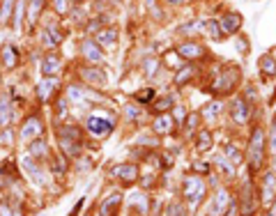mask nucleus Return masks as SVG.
Returning <instances> with one entry per match:
<instances>
[{
  "label": "nucleus",
  "mask_w": 276,
  "mask_h": 216,
  "mask_svg": "<svg viewBox=\"0 0 276 216\" xmlns=\"http://www.w3.org/2000/svg\"><path fill=\"white\" fill-rule=\"evenodd\" d=\"M205 30H207V35H210V37H214V39H221V30H219V23H217V21H205Z\"/></svg>",
  "instance_id": "obj_33"
},
{
  "label": "nucleus",
  "mask_w": 276,
  "mask_h": 216,
  "mask_svg": "<svg viewBox=\"0 0 276 216\" xmlns=\"http://www.w3.org/2000/svg\"><path fill=\"white\" fill-rule=\"evenodd\" d=\"M191 76H194V67H182V72L175 76V83H177V85H184Z\"/></svg>",
  "instance_id": "obj_31"
},
{
  "label": "nucleus",
  "mask_w": 276,
  "mask_h": 216,
  "mask_svg": "<svg viewBox=\"0 0 276 216\" xmlns=\"http://www.w3.org/2000/svg\"><path fill=\"white\" fill-rule=\"evenodd\" d=\"M150 97H152V90H145V92H140V95H138V101H147Z\"/></svg>",
  "instance_id": "obj_45"
},
{
  "label": "nucleus",
  "mask_w": 276,
  "mask_h": 216,
  "mask_svg": "<svg viewBox=\"0 0 276 216\" xmlns=\"http://www.w3.org/2000/svg\"><path fill=\"white\" fill-rule=\"evenodd\" d=\"M173 129V120L168 115H159L155 120V134H171Z\"/></svg>",
  "instance_id": "obj_22"
},
{
  "label": "nucleus",
  "mask_w": 276,
  "mask_h": 216,
  "mask_svg": "<svg viewBox=\"0 0 276 216\" xmlns=\"http://www.w3.org/2000/svg\"><path fill=\"white\" fill-rule=\"evenodd\" d=\"M260 72H262V76H265V79H272V76H274L276 74V62H274V58L269 56H262L260 58Z\"/></svg>",
  "instance_id": "obj_20"
},
{
  "label": "nucleus",
  "mask_w": 276,
  "mask_h": 216,
  "mask_svg": "<svg viewBox=\"0 0 276 216\" xmlns=\"http://www.w3.org/2000/svg\"><path fill=\"white\" fill-rule=\"evenodd\" d=\"M23 14H25V0H17V7H14V28L21 30V21H23Z\"/></svg>",
  "instance_id": "obj_27"
},
{
  "label": "nucleus",
  "mask_w": 276,
  "mask_h": 216,
  "mask_svg": "<svg viewBox=\"0 0 276 216\" xmlns=\"http://www.w3.org/2000/svg\"><path fill=\"white\" fill-rule=\"evenodd\" d=\"M267 216H276V205H274V207H272V212H269Z\"/></svg>",
  "instance_id": "obj_48"
},
{
  "label": "nucleus",
  "mask_w": 276,
  "mask_h": 216,
  "mask_svg": "<svg viewBox=\"0 0 276 216\" xmlns=\"http://www.w3.org/2000/svg\"><path fill=\"white\" fill-rule=\"evenodd\" d=\"M147 5H150V7H152V5H155V0H145Z\"/></svg>",
  "instance_id": "obj_49"
},
{
  "label": "nucleus",
  "mask_w": 276,
  "mask_h": 216,
  "mask_svg": "<svg viewBox=\"0 0 276 216\" xmlns=\"http://www.w3.org/2000/svg\"><path fill=\"white\" fill-rule=\"evenodd\" d=\"M269 150L276 152V122H274V127H272V134H269Z\"/></svg>",
  "instance_id": "obj_42"
},
{
  "label": "nucleus",
  "mask_w": 276,
  "mask_h": 216,
  "mask_svg": "<svg viewBox=\"0 0 276 216\" xmlns=\"http://www.w3.org/2000/svg\"><path fill=\"white\" fill-rule=\"evenodd\" d=\"M81 79L88 80V83H92V85H97V88L106 85L104 72H101V69H95V67H83V69H81Z\"/></svg>",
  "instance_id": "obj_10"
},
{
  "label": "nucleus",
  "mask_w": 276,
  "mask_h": 216,
  "mask_svg": "<svg viewBox=\"0 0 276 216\" xmlns=\"http://www.w3.org/2000/svg\"><path fill=\"white\" fill-rule=\"evenodd\" d=\"M237 80H239V72H237V67H228V69H223L221 79L214 83V90H217V92H226V90H233V88L237 85Z\"/></svg>",
  "instance_id": "obj_4"
},
{
  "label": "nucleus",
  "mask_w": 276,
  "mask_h": 216,
  "mask_svg": "<svg viewBox=\"0 0 276 216\" xmlns=\"http://www.w3.org/2000/svg\"><path fill=\"white\" fill-rule=\"evenodd\" d=\"M12 138H14V134H12V129H5V131H2V134H0V143L2 145H12Z\"/></svg>",
  "instance_id": "obj_40"
},
{
  "label": "nucleus",
  "mask_w": 276,
  "mask_h": 216,
  "mask_svg": "<svg viewBox=\"0 0 276 216\" xmlns=\"http://www.w3.org/2000/svg\"><path fill=\"white\" fill-rule=\"evenodd\" d=\"M44 2H46V0H33V2H30V23L37 21V16H39L41 7H44Z\"/></svg>",
  "instance_id": "obj_32"
},
{
  "label": "nucleus",
  "mask_w": 276,
  "mask_h": 216,
  "mask_svg": "<svg viewBox=\"0 0 276 216\" xmlns=\"http://www.w3.org/2000/svg\"><path fill=\"white\" fill-rule=\"evenodd\" d=\"M0 184H2V182H0Z\"/></svg>",
  "instance_id": "obj_51"
},
{
  "label": "nucleus",
  "mask_w": 276,
  "mask_h": 216,
  "mask_svg": "<svg viewBox=\"0 0 276 216\" xmlns=\"http://www.w3.org/2000/svg\"><path fill=\"white\" fill-rule=\"evenodd\" d=\"M23 168H25V173H28V175L35 179V184H44V175H41V168H39V166H35L33 159H28V157H25V159H23Z\"/></svg>",
  "instance_id": "obj_19"
},
{
  "label": "nucleus",
  "mask_w": 276,
  "mask_h": 216,
  "mask_svg": "<svg viewBox=\"0 0 276 216\" xmlns=\"http://www.w3.org/2000/svg\"><path fill=\"white\" fill-rule=\"evenodd\" d=\"M60 147H62V150H65L67 154H79V150H81V147H79V145H76V140H72V138H62V140H60Z\"/></svg>",
  "instance_id": "obj_30"
},
{
  "label": "nucleus",
  "mask_w": 276,
  "mask_h": 216,
  "mask_svg": "<svg viewBox=\"0 0 276 216\" xmlns=\"http://www.w3.org/2000/svg\"><path fill=\"white\" fill-rule=\"evenodd\" d=\"M81 51H83V56L88 58L90 62H101V60H104V53H101V48L97 46V41L85 39L81 44Z\"/></svg>",
  "instance_id": "obj_9"
},
{
  "label": "nucleus",
  "mask_w": 276,
  "mask_h": 216,
  "mask_svg": "<svg viewBox=\"0 0 276 216\" xmlns=\"http://www.w3.org/2000/svg\"><path fill=\"white\" fill-rule=\"evenodd\" d=\"M44 131V124L39 122V118L37 115H33V118H28V120L23 122V127H21V138L23 140H33V138H37Z\"/></svg>",
  "instance_id": "obj_5"
},
{
  "label": "nucleus",
  "mask_w": 276,
  "mask_h": 216,
  "mask_svg": "<svg viewBox=\"0 0 276 216\" xmlns=\"http://www.w3.org/2000/svg\"><path fill=\"white\" fill-rule=\"evenodd\" d=\"M9 122H12V104H9L7 97H2L0 99V124L7 129Z\"/></svg>",
  "instance_id": "obj_21"
},
{
  "label": "nucleus",
  "mask_w": 276,
  "mask_h": 216,
  "mask_svg": "<svg viewBox=\"0 0 276 216\" xmlns=\"http://www.w3.org/2000/svg\"><path fill=\"white\" fill-rule=\"evenodd\" d=\"M113 127H115L113 118H111V115H101V113L90 115L88 120H85V129H88L92 136H108V134L113 131Z\"/></svg>",
  "instance_id": "obj_2"
},
{
  "label": "nucleus",
  "mask_w": 276,
  "mask_h": 216,
  "mask_svg": "<svg viewBox=\"0 0 276 216\" xmlns=\"http://www.w3.org/2000/svg\"><path fill=\"white\" fill-rule=\"evenodd\" d=\"M221 28H223V32H228V35H233V32H237L239 28H242V16L239 14H226L223 19H221Z\"/></svg>",
  "instance_id": "obj_15"
},
{
  "label": "nucleus",
  "mask_w": 276,
  "mask_h": 216,
  "mask_svg": "<svg viewBox=\"0 0 276 216\" xmlns=\"http://www.w3.org/2000/svg\"><path fill=\"white\" fill-rule=\"evenodd\" d=\"M196 147H198V152H207V150H210L212 147V134L210 131H200V134H198V145H196Z\"/></svg>",
  "instance_id": "obj_28"
},
{
  "label": "nucleus",
  "mask_w": 276,
  "mask_h": 216,
  "mask_svg": "<svg viewBox=\"0 0 276 216\" xmlns=\"http://www.w3.org/2000/svg\"><path fill=\"white\" fill-rule=\"evenodd\" d=\"M228 205H230V193H228L226 189H219L217 196H214V202H212V207H210V216H221L226 212Z\"/></svg>",
  "instance_id": "obj_6"
},
{
  "label": "nucleus",
  "mask_w": 276,
  "mask_h": 216,
  "mask_svg": "<svg viewBox=\"0 0 276 216\" xmlns=\"http://www.w3.org/2000/svg\"><path fill=\"white\" fill-rule=\"evenodd\" d=\"M274 170H276V163H274Z\"/></svg>",
  "instance_id": "obj_50"
},
{
  "label": "nucleus",
  "mask_w": 276,
  "mask_h": 216,
  "mask_svg": "<svg viewBox=\"0 0 276 216\" xmlns=\"http://www.w3.org/2000/svg\"><path fill=\"white\" fill-rule=\"evenodd\" d=\"M122 205V196L120 193H113V196H108L104 202H101V216H115V212H118V207Z\"/></svg>",
  "instance_id": "obj_14"
},
{
  "label": "nucleus",
  "mask_w": 276,
  "mask_h": 216,
  "mask_svg": "<svg viewBox=\"0 0 276 216\" xmlns=\"http://www.w3.org/2000/svg\"><path fill=\"white\" fill-rule=\"evenodd\" d=\"M62 69V60L58 56H46L44 58V62H41V74H44V79H53V74H58Z\"/></svg>",
  "instance_id": "obj_11"
},
{
  "label": "nucleus",
  "mask_w": 276,
  "mask_h": 216,
  "mask_svg": "<svg viewBox=\"0 0 276 216\" xmlns=\"http://www.w3.org/2000/svg\"><path fill=\"white\" fill-rule=\"evenodd\" d=\"M56 88H58V80L56 79H44L39 85H37V95H39L41 101H46V99L53 95V90H56Z\"/></svg>",
  "instance_id": "obj_18"
},
{
  "label": "nucleus",
  "mask_w": 276,
  "mask_h": 216,
  "mask_svg": "<svg viewBox=\"0 0 276 216\" xmlns=\"http://www.w3.org/2000/svg\"><path fill=\"white\" fill-rule=\"evenodd\" d=\"M113 175L118 177V179H122V182L131 184V182H136L138 168L134 166V163H122V166H115V168H113Z\"/></svg>",
  "instance_id": "obj_7"
},
{
  "label": "nucleus",
  "mask_w": 276,
  "mask_h": 216,
  "mask_svg": "<svg viewBox=\"0 0 276 216\" xmlns=\"http://www.w3.org/2000/svg\"><path fill=\"white\" fill-rule=\"evenodd\" d=\"M46 154H49V145L44 143V140H35L30 145V157H39V159H46Z\"/></svg>",
  "instance_id": "obj_25"
},
{
  "label": "nucleus",
  "mask_w": 276,
  "mask_h": 216,
  "mask_svg": "<svg viewBox=\"0 0 276 216\" xmlns=\"http://www.w3.org/2000/svg\"><path fill=\"white\" fill-rule=\"evenodd\" d=\"M230 115H233V120H235L237 124H244V122L249 120V106L244 104L242 99H235L233 106H230Z\"/></svg>",
  "instance_id": "obj_13"
},
{
  "label": "nucleus",
  "mask_w": 276,
  "mask_h": 216,
  "mask_svg": "<svg viewBox=\"0 0 276 216\" xmlns=\"http://www.w3.org/2000/svg\"><path fill=\"white\" fill-rule=\"evenodd\" d=\"M253 209H256V205H253L251 186H244V205H242V216H249V214H253Z\"/></svg>",
  "instance_id": "obj_24"
},
{
  "label": "nucleus",
  "mask_w": 276,
  "mask_h": 216,
  "mask_svg": "<svg viewBox=\"0 0 276 216\" xmlns=\"http://www.w3.org/2000/svg\"><path fill=\"white\" fill-rule=\"evenodd\" d=\"M198 30H205L203 21H194V23L182 25V28H179V32H184V35H191V32H198Z\"/></svg>",
  "instance_id": "obj_34"
},
{
  "label": "nucleus",
  "mask_w": 276,
  "mask_h": 216,
  "mask_svg": "<svg viewBox=\"0 0 276 216\" xmlns=\"http://www.w3.org/2000/svg\"><path fill=\"white\" fill-rule=\"evenodd\" d=\"M223 152H226L228 159H233V163H242V154L237 152L235 145H226V150H223Z\"/></svg>",
  "instance_id": "obj_35"
},
{
  "label": "nucleus",
  "mask_w": 276,
  "mask_h": 216,
  "mask_svg": "<svg viewBox=\"0 0 276 216\" xmlns=\"http://www.w3.org/2000/svg\"><path fill=\"white\" fill-rule=\"evenodd\" d=\"M12 16H14V0H2V7H0V23L2 25L9 23Z\"/></svg>",
  "instance_id": "obj_23"
},
{
  "label": "nucleus",
  "mask_w": 276,
  "mask_h": 216,
  "mask_svg": "<svg viewBox=\"0 0 276 216\" xmlns=\"http://www.w3.org/2000/svg\"><path fill=\"white\" fill-rule=\"evenodd\" d=\"M157 69H159V62H157V60H147L145 62V74L147 76H155Z\"/></svg>",
  "instance_id": "obj_38"
},
{
  "label": "nucleus",
  "mask_w": 276,
  "mask_h": 216,
  "mask_svg": "<svg viewBox=\"0 0 276 216\" xmlns=\"http://www.w3.org/2000/svg\"><path fill=\"white\" fill-rule=\"evenodd\" d=\"M219 111H221V104H217V101H214V104H207L205 106V118H207V120H212V118H217V115H219Z\"/></svg>",
  "instance_id": "obj_37"
},
{
  "label": "nucleus",
  "mask_w": 276,
  "mask_h": 216,
  "mask_svg": "<svg viewBox=\"0 0 276 216\" xmlns=\"http://www.w3.org/2000/svg\"><path fill=\"white\" fill-rule=\"evenodd\" d=\"M127 115H129V120H138V118H140V111H138L136 106H127Z\"/></svg>",
  "instance_id": "obj_43"
},
{
  "label": "nucleus",
  "mask_w": 276,
  "mask_h": 216,
  "mask_svg": "<svg viewBox=\"0 0 276 216\" xmlns=\"http://www.w3.org/2000/svg\"><path fill=\"white\" fill-rule=\"evenodd\" d=\"M249 152H251V170H258L260 163H262V152H265V134H262V129H253Z\"/></svg>",
  "instance_id": "obj_3"
},
{
  "label": "nucleus",
  "mask_w": 276,
  "mask_h": 216,
  "mask_svg": "<svg viewBox=\"0 0 276 216\" xmlns=\"http://www.w3.org/2000/svg\"><path fill=\"white\" fill-rule=\"evenodd\" d=\"M115 39H118V30H115V28H108V30H99L97 32L99 44H113Z\"/></svg>",
  "instance_id": "obj_26"
},
{
  "label": "nucleus",
  "mask_w": 276,
  "mask_h": 216,
  "mask_svg": "<svg viewBox=\"0 0 276 216\" xmlns=\"http://www.w3.org/2000/svg\"><path fill=\"white\" fill-rule=\"evenodd\" d=\"M196 170H200V173H205V170H207V166H205V163H198V166H196Z\"/></svg>",
  "instance_id": "obj_47"
},
{
  "label": "nucleus",
  "mask_w": 276,
  "mask_h": 216,
  "mask_svg": "<svg viewBox=\"0 0 276 216\" xmlns=\"http://www.w3.org/2000/svg\"><path fill=\"white\" fill-rule=\"evenodd\" d=\"M182 214V207L179 205H171V209H168V216H179Z\"/></svg>",
  "instance_id": "obj_44"
},
{
  "label": "nucleus",
  "mask_w": 276,
  "mask_h": 216,
  "mask_svg": "<svg viewBox=\"0 0 276 216\" xmlns=\"http://www.w3.org/2000/svg\"><path fill=\"white\" fill-rule=\"evenodd\" d=\"M56 9H58V14H67V9H69V2L67 0H56Z\"/></svg>",
  "instance_id": "obj_41"
},
{
  "label": "nucleus",
  "mask_w": 276,
  "mask_h": 216,
  "mask_svg": "<svg viewBox=\"0 0 276 216\" xmlns=\"http://www.w3.org/2000/svg\"><path fill=\"white\" fill-rule=\"evenodd\" d=\"M171 106H173V99H171V97H163V99H157V101H155V111L163 113V111H168Z\"/></svg>",
  "instance_id": "obj_36"
},
{
  "label": "nucleus",
  "mask_w": 276,
  "mask_h": 216,
  "mask_svg": "<svg viewBox=\"0 0 276 216\" xmlns=\"http://www.w3.org/2000/svg\"><path fill=\"white\" fill-rule=\"evenodd\" d=\"M0 58H2V64L7 67V69H14L19 64V53L14 46H9V44H5L2 46V51H0Z\"/></svg>",
  "instance_id": "obj_17"
},
{
  "label": "nucleus",
  "mask_w": 276,
  "mask_h": 216,
  "mask_svg": "<svg viewBox=\"0 0 276 216\" xmlns=\"http://www.w3.org/2000/svg\"><path fill=\"white\" fill-rule=\"evenodd\" d=\"M214 163H217V166L223 170V175H226V177H235V166H233V163H230L226 157H217V161H214Z\"/></svg>",
  "instance_id": "obj_29"
},
{
  "label": "nucleus",
  "mask_w": 276,
  "mask_h": 216,
  "mask_svg": "<svg viewBox=\"0 0 276 216\" xmlns=\"http://www.w3.org/2000/svg\"><path fill=\"white\" fill-rule=\"evenodd\" d=\"M67 95H69L72 101H79V104H85V101H92V99H99L95 92H90V90L81 88V85H69Z\"/></svg>",
  "instance_id": "obj_8"
},
{
  "label": "nucleus",
  "mask_w": 276,
  "mask_h": 216,
  "mask_svg": "<svg viewBox=\"0 0 276 216\" xmlns=\"http://www.w3.org/2000/svg\"><path fill=\"white\" fill-rule=\"evenodd\" d=\"M177 51H179V56L187 58V60H191V58H194V60L196 58H203V53H205V48L200 46V44H196V41H184Z\"/></svg>",
  "instance_id": "obj_12"
},
{
  "label": "nucleus",
  "mask_w": 276,
  "mask_h": 216,
  "mask_svg": "<svg viewBox=\"0 0 276 216\" xmlns=\"http://www.w3.org/2000/svg\"><path fill=\"white\" fill-rule=\"evenodd\" d=\"M276 196V179L272 173H267V175L262 177V200L265 202H272Z\"/></svg>",
  "instance_id": "obj_16"
},
{
  "label": "nucleus",
  "mask_w": 276,
  "mask_h": 216,
  "mask_svg": "<svg viewBox=\"0 0 276 216\" xmlns=\"http://www.w3.org/2000/svg\"><path fill=\"white\" fill-rule=\"evenodd\" d=\"M182 193H184V198H187V202L191 205V207H198L200 205V200L205 198V184L200 177H187L184 179V186H182Z\"/></svg>",
  "instance_id": "obj_1"
},
{
  "label": "nucleus",
  "mask_w": 276,
  "mask_h": 216,
  "mask_svg": "<svg viewBox=\"0 0 276 216\" xmlns=\"http://www.w3.org/2000/svg\"><path fill=\"white\" fill-rule=\"evenodd\" d=\"M0 216H21V212L12 209L9 205H2V207H0Z\"/></svg>",
  "instance_id": "obj_39"
},
{
  "label": "nucleus",
  "mask_w": 276,
  "mask_h": 216,
  "mask_svg": "<svg viewBox=\"0 0 276 216\" xmlns=\"http://www.w3.org/2000/svg\"><path fill=\"white\" fill-rule=\"evenodd\" d=\"M171 5H184V2H189V0H168Z\"/></svg>",
  "instance_id": "obj_46"
}]
</instances>
